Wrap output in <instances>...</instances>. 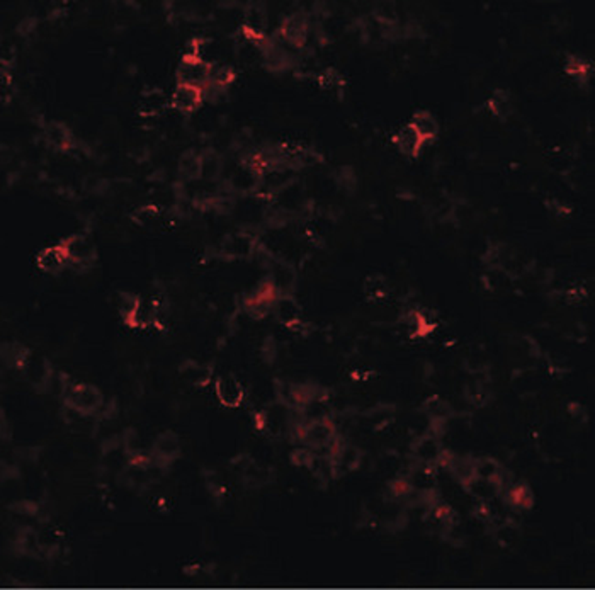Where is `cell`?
I'll return each instance as SVG.
<instances>
[{"label":"cell","mask_w":595,"mask_h":590,"mask_svg":"<svg viewBox=\"0 0 595 590\" xmlns=\"http://www.w3.org/2000/svg\"><path fill=\"white\" fill-rule=\"evenodd\" d=\"M67 398L71 407L78 408L82 412H89L92 408L99 407L103 401V394L97 388L90 385H74L67 388Z\"/></svg>","instance_id":"4"},{"label":"cell","mask_w":595,"mask_h":590,"mask_svg":"<svg viewBox=\"0 0 595 590\" xmlns=\"http://www.w3.org/2000/svg\"><path fill=\"white\" fill-rule=\"evenodd\" d=\"M393 144L405 157H417L420 153V148L424 146V138L417 133V130L412 125L402 126L400 130L395 133Z\"/></svg>","instance_id":"5"},{"label":"cell","mask_w":595,"mask_h":590,"mask_svg":"<svg viewBox=\"0 0 595 590\" xmlns=\"http://www.w3.org/2000/svg\"><path fill=\"white\" fill-rule=\"evenodd\" d=\"M44 138L51 146L55 148H70L71 141H74V135L70 133V130L65 125L58 121H53L44 128Z\"/></svg>","instance_id":"12"},{"label":"cell","mask_w":595,"mask_h":590,"mask_svg":"<svg viewBox=\"0 0 595 590\" xmlns=\"http://www.w3.org/2000/svg\"><path fill=\"white\" fill-rule=\"evenodd\" d=\"M564 70H567V73L570 75V77L574 78H585L587 72L590 70V67L587 65V62L583 58H580V56H568L567 63H564Z\"/></svg>","instance_id":"17"},{"label":"cell","mask_w":595,"mask_h":590,"mask_svg":"<svg viewBox=\"0 0 595 590\" xmlns=\"http://www.w3.org/2000/svg\"><path fill=\"white\" fill-rule=\"evenodd\" d=\"M211 63L196 56H184L182 62L177 67V84L193 85V87L205 89L209 82Z\"/></svg>","instance_id":"1"},{"label":"cell","mask_w":595,"mask_h":590,"mask_svg":"<svg viewBox=\"0 0 595 590\" xmlns=\"http://www.w3.org/2000/svg\"><path fill=\"white\" fill-rule=\"evenodd\" d=\"M308 31H310V21L303 12H293L282 21L279 35L281 40L288 46L301 48L307 44Z\"/></svg>","instance_id":"2"},{"label":"cell","mask_w":595,"mask_h":590,"mask_svg":"<svg viewBox=\"0 0 595 590\" xmlns=\"http://www.w3.org/2000/svg\"><path fill=\"white\" fill-rule=\"evenodd\" d=\"M267 28V17L261 6H250L243 14V31L245 35L252 36L250 40L259 44L264 41V33Z\"/></svg>","instance_id":"6"},{"label":"cell","mask_w":595,"mask_h":590,"mask_svg":"<svg viewBox=\"0 0 595 590\" xmlns=\"http://www.w3.org/2000/svg\"><path fill=\"white\" fill-rule=\"evenodd\" d=\"M63 247H65L69 259L75 262L87 261L90 254H92V247H90V243L84 236H74V238H70Z\"/></svg>","instance_id":"14"},{"label":"cell","mask_w":595,"mask_h":590,"mask_svg":"<svg viewBox=\"0 0 595 590\" xmlns=\"http://www.w3.org/2000/svg\"><path fill=\"white\" fill-rule=\"evenodd\" d=\"M67 261H69V255H67V250L63 245L48 247V249L41 250L37 254V266L43 270H46V272L60 270L65 266Z\"/></svg>","instance_id":"8"},{"label":"cell","mask_w":595,"mask_h":590,"mask_svg":"<svg viewBox=\"0 0 595 590\" xmlns=\"http://www.w3.org/2000/svg\"><path fill=\"white\" fill-rule=\"evenodd\" d=\"M216 394L221 404L228 407H236L243 398V388L232 376H223L216 381Z\"/></svg>","instance_id":"7"},{"label":"cell","mask_w":595,"mask_h":590,"mask_svg":"<svg viewBox=\"0 0 595 590\" xmlns=\"http://www.w3.org/2000/svg\"><path fill=\"white\" fill-rule=\"evenodd\" d=\"M318 80L325 89H334V87H338V85H340L342 78H340V75L335 72V70L329 69V70H325V72H323L322 75H320Z\"/></svg>","instance_id":"18"},{"label":"cell","mask_w":595,"mask_h":590,"mask_svg":"<svg viewBox=\"0 0 595 590\" xmlns=\"http://www.w3.org/2000/svg\"><path fill=\"white\" fill-rule=\"evenodd\" d=\"M202 101H205L202 89L186 84H177L174 90H172L171 106L179 112H184V114H191V112L198 111L202 106Z\"/></svg>","instance_id":"3"},{"label":"cell","mask_w":595,"mask_h":590,"mask_svg":"<svg viewBox=\"0 0 595 590\" xmlns=\"http://www.w3.org/2000/svg\"><path fill=\"white\" fill-rule=\"evenodd\" d=\"M488 109L492 111L493 116L499 119H507L514 114V101L507 90H495L488 99Z\"/></svg>","instance_id":"11"},{"label":"cell","mask_w":595,"mask_h":590,"mask_svg":"<svg viewBox=\"0 0 595 590\" xmlns=\"http://www.w3.org/2000/svg\"><path fill=\"white\" fill-rule=\"evenodd\" d=\"M177 171L182 177L189 179V182L201 179V155L193 150L184 152L177 162Z\"/></svg>","instance_id":"10"},{"label":"cell","mask_w":595,"mask_h":590,"mask_svg":"<svg viewBox=\"0 0 595 590\" xmlns=\"http://www.w3.org/2000/svg\"><path fill=\"white\" fill-rule=\"evenodd\" d=\"M167 97H165L164 90H150V92L143 94L140 101V111L143 114H157V112L164 111V107L167 106Z\"/></svg>","instance_id":"13"},{"label":"cell","mask_w":595,"mask_h":590,"mask_svg":"<svg viewBox=\"0 0 595 590\" xmlns=\"http://www.w3.org/2000/svg\"><path fill=\"white\" fill-rule=\"evenodd\" d=\"M221 172V160L214 152L201 155V179H214Z\"/></svg>","instance_id":"16"},{"label":"cell","mask_w":595,"mask_h":590,"mask_svg":"<svg viewBox=\"0 0 595 590\" xmlns=\"http://www.w3.org/2000/svg\"><path fill=\"white\" fill-rule=\"evenodd\" d=\"M417 130V133L424 138V141L432 140L438 137L439 133V123L436 116L429 111H419L413 114L412 123H410Z\"/></svg>","instance_id":"9"},{"label":"cell","mask_w":595,"mask_h":590,"mask_svg":"<svg viewBox=\"0 0 595 590\" xmlns=\"http://www.w3.org/2000/svg\"><path fill=\"white\" fill-rule=\"evenodd\" d=\"M233 80H235V70H233L230 65H213L211 67V75H209L208 84L214 85V87H220V89L227 90V87L230 84H232Z\"/></svg>","instance_id":"15"}]
</instances>
